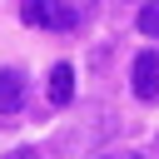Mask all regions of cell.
<instances>
[{
  "label": "cell",
  "instance_id": "cell-1",
  "mask_svg": "<svg viewBox=\"0 0 159 159\" xmlns=\"http://www.w3.org/2000/svg\"><path fill=\"white\" fill-rule=\"evenodd\" d=\"M134 94H139L144 104L159 99V55H154V50H139V55H134Z\"/></svg>",
  "mask_w": 159,
  "mask_h": 159
},
{
  "label": "cell",
  "instance_id": "cell-2",
  "mask_svg": "<svg viewBox=\"0 0 159 159\" xmlns=\"http://www.w3.org/2000/svg\"><path fill=\"white\" fill-rule=\"evenodd\" d=\"M20 104H25V75L0 70V114H20Z\"/></svg>",
  "mask_w": 159,
  "mask_h": 159
},
{
  "label": "cell",
  "instance_id": "cell-3",
  "mask_svg": "<svg viewBox=\"0 0 159 159\" xmlns=\"http://www.w3.org/2000/svg\"><path fill=\"white\" fill-rule=\"evenodd\" d=\"M50 99L55 104H70L75 99V65H55L50 70Z\"/></svg>",
  "mask_w": 159,
  "mask_h": 159
},
{
  "label": "cell",
  "instance_id": "cell-4",
  "mask_svg": "<svg viewBox=\"0 0 159 159\" xmlns=\"http://www.w3.org/2000/svg\"><path fill=\"white\" fill-rule=\"evenodd\" d=\"M50 25H55V30H75V25H80L75 0H50Z\"/></svg>",
  "mask_w": 159,
  "mask_h": 159
},
{
  "label": "cell",
  "instance_id": "cell-5",
  "mask_svg": "<svg viewBox=\"0 0 159 159\" xmlns=\"http://www.w3.org/2000/svg\"><path fill=\"white\" fill-rule=\"evenodd\" d=\"M20 20L25 25H50V0H20Z\"/></svg>",
  "mask_w": 159,
  "mask_h": 159
},
{
  "label": "cell",
  "instance_id": "cell-6",
  "mask_svg": "<svg viewBox=\"0 0 159 159\" xmlns=\"http://www.w3.org/2000/svg\"><path fill=\"white\" fill-rule=\"evenodd\" d=\"M139 35H159V0H144V10H139Z\"/></svg>",
  "mask_w": 159,
  "mask_h": 159
},
{
  "label": "cell",
  "instance_id": "cell-7",
  "mask_svg": "<svg viewBox=\"0 0 159 159\" xmlns=\"http://www.w3.org/2000/svg\"><path fill=\"white\" fill-rule=\"evenodd\" d=\"M5 159H45L40 149H15V154H5Z\"/></svg>",
  "mask_w": 159,
  "mask_h": 159
},
{
  "label": "cell",
  "instance_id": "cell-8",
  "mask_svg": "<svg viewBox=\"0 0 159 159\" xmlns=\"http://www.w3.org/2000/svg\"><path fill=\"white\" fill-rule=\"evenodd\" d=\"M94 159H114V154H94Z\"/></svg>",
  "mask_w": 159,
  "mask_h": 159
},
{
  "label": "cell",
  "instance_id": "cell-9",
  "mask_svg": "<svg viewBox=\"0 0 159 159\" xmlns=\"http://www.w3.org/2000/svg\"><path fill=\"white\" fill-rule=\"evenodd\" d=\"M129 159H149V154H129Z\"/></svg>",
  "mask_w": 159,
  "mask_h": 159
}]
</instances>
